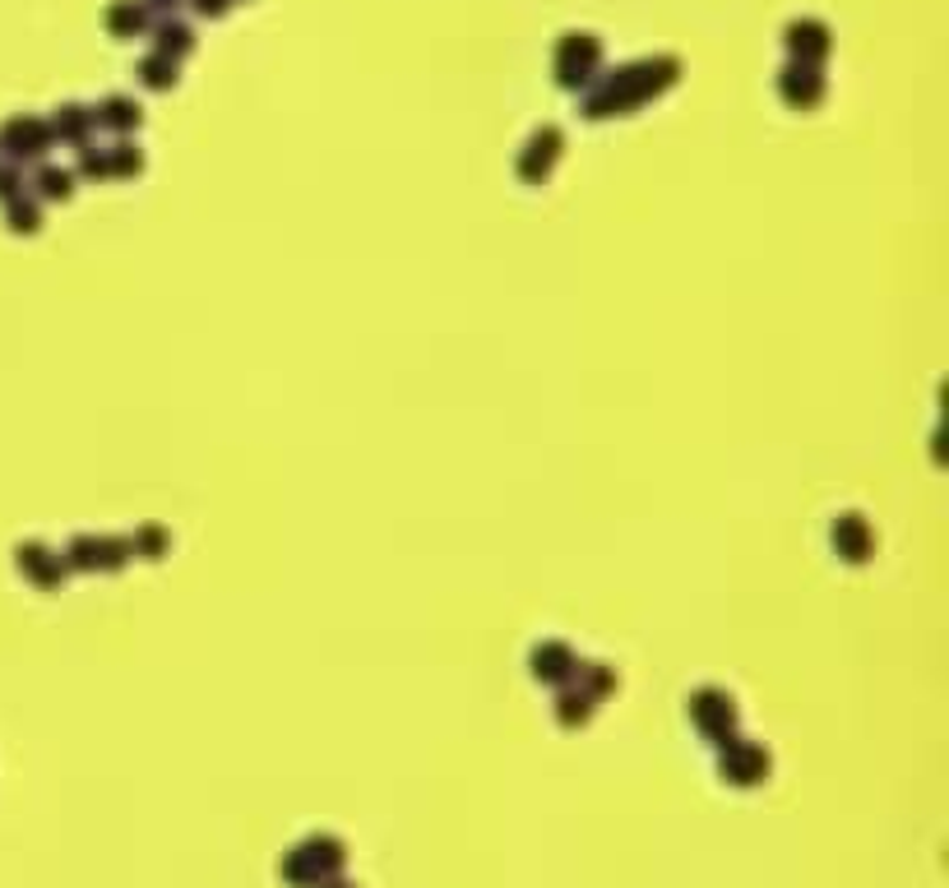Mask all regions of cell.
Listing matches in <instances>:
<instances>
[{
  "instance_id": "6da1fadb",
  "label": "cell",
  "mask_w": 949,
  "mask_h": 888,
  "mask_svg": "<svg viewBox=\"0 0 949 888\" xmlns=\"http://www.w3.org/2000/svg\"><path fill=\"white\" fill-rule=\"evenodd\" d=\"M329 888H347V884H329Z\"/></svg>"
}]
</instances>
